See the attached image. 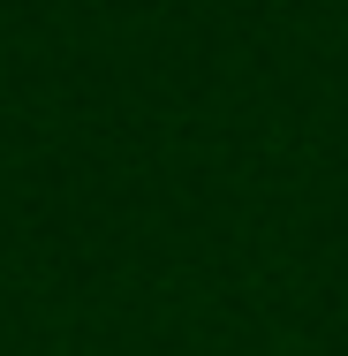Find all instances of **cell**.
Returning <instances> with one entry per match:
<instances>
[]
</instances>
